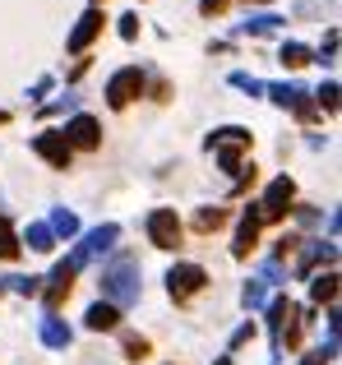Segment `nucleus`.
Wrapping results in <instances>:
<instances>
[{
  "mask_svg": "<svg viewBox=\"0 0 342 365\" xmlns=\"http://www.w3.org/2000/svg\"><path fill=\"white\" fill-rule=\"evenodd\" d=\"M5 120H9V111H0V125H5Z\"/></svg>",
  "mask_w": 342,
  "mask_h": 365,
  "instance_id": "72a5a7b5",
  "label": "nucleus"
},
{
  "mask_svg": "<svg viewBox=\"0 0 342 365\" xmlns=\"http://www.w3.org/2000/svg\"><path fill=\"white\" fill-rule=\"evenodd\" d=\"M74 232H79V217L65 213V208H56L51 213V236H74Z\"/></svg>",
  "mask_w": 342,
  "mask_h": 365,
  "instance_id": "a211bd4d",
  "label": "nucleus"
},
{
  "mask_svg": "<svg viewBox=\"0 0 342 365\" xmlns=\"http://www.w3.org/2000/svg\"><path fill=\"white\" fill-rule=\"evenodd\" d=\"M144 93V74H139V65H130V70H116L111 74V83H107V102L111 107H130V102Z\"/></svg>",
  "mask_w": 342,
  "mask_h": 365,
  "instance_id": "20e7f679",
  "label": "nucleus"
},
{
  "mask_svg": "<svg viewBox=\"0 0 342 365\" xmlns=\"http://www.w3.org/2000/svg\"><path fill=\"white\" fill-rule=\"evenodd\" d=\"M282 65H287V70H301V65H310V46L282 42Z\"/></svg>",
  "mask_w": 342,
  "mask_h": 365,
  "instance_id": "dca6fc26",
  "label": "nucleus"
},
{
  "mask_svg": "<svg viewBox=\"0 0 342 365\" xmlns=\"http://www.w3.org/2000/svg\"><path fill=\"white\" fill-rule=\"evenodd\" d=\"M5 282L14 287L19 296H33V292H37V282H42V277H5Z\"/></svg>",
  "mask_w": 342,
  "mask_h": 365,
  "instance_id": "bb28decb",
  "label": "nucleus"
},
{
  "mask_svg": "<svg viewBox=\"0 0 342 365\" xmlns=\"http://www.w3.org/2000/svg\"><path fill=\"white\" fill-rule=\"evenodd\" d=\"M241 305H245V310H259V305H264V282H259V277L241 287Z\"/></svg>",
  "mask_w": 342,
  "mask_h": 365,
  "instance_id": "412c9836",
  "label": "nucleus"
},
{
  "mask_svg": "<svg viewBox=\"0 0 342 365\" xmlns=\"http://www.w3.org/2000/svg\"><path fill=\"white\" fill-rule=\"evenodd\" d=\"M310 292H315V301H333V296H338V277L333 273L315 277V287H310Z\"/></svg>",
  "mask_w": 342,
  "mask_h": 365,
  "instance_id": "5701e85b",
  "label": "nucleus"
},
{
  "mask_svg": "<svg viewBox=\"0 0 342 365\" xmlns=\"http://www.w3.org/2000/svg\"><path fill=\"white\" fill-rule=\"evenodd\" d=\"M333 56H338V33H328V37H324V51H319V61L333 65Z\"/></svg>",
  "mask_w": 342,
  "mask_h": 365,
  "instance_id": "c756f323",
  "label": "nucleus"
},
{
  "mask_svg": "<svg viewBox=\"0 0 342 365\" xmlns=\"http://www.w3.org/2000/svg\"><path fill=\"white\" fill-rule=\"evenodd\" d=\"M278 24H282L278 14H250V19H245L241 28H245V33H254V37H264V33H273Z\"/></svg>",
  "mask_w": 342,
  "mask_h": 365,
  "instance_id": "f3484780",
  "label": "nucleus"
},
{
  "mask_svg": "<svg viewBox=\"0 0 342 365\" xmlns=\"http://www.w3.org/2000/svg\"><path fill=\"white\" fill-rule=\"evenodd\" d=\"M213 365H232V356H217V361H213Z\"/></svg>",
  "mask_w": 342,
  "mask_h": 365,
  "instance_id": "473e14b6",
  "label": "nucleus"
},
{
  "mask_svg": "<svg viewBox=\"0 0 342 365\" xmlns=\"http://www.w3.org/2000/svg\"><path fill=\"white\" fill-rule=\"evenodd\" d=\"M199 9H204V14H222L227 0H199Z\"/></svg>",
  "mask_w": 342,
  "mask_h": 365,
  "instance_id": "7c9ffc66",
  "label": "nucleus"
},
{
  "mask_svg": "<svg viewBox=\"0 0 342 365\" xmlns=\"http://www.w3.org/2000/svg\"><path fill=\"white\" fill-rule=\"evenodd\" d=\"M245 143H250V130H241V125H222L208 134V148H245Z\"/></svg>",
  "mask_w": 342,
  "mask_h": 365,
  "instance_id": "ddd939ff",
  "label": "nucleus"
},
{
  "mask_svg": "<svg viewBox=\"0 0 342 365\" xmlns=\"http://www.w3.org/2000/svg\"><path fill=\"white\" fill-rule=\"evenodd\" d=\"M24 241H28V250H51V241H56V236H51V227H46V222H33V227H28V236H24Z\"/></svg>",
  "mask_w": 342,
  "mask_h": 365,
  "instance_id": "6ab92c4d",
  "label": "nucleus"
},
{
  "mask_svg": "<svg viewBox=\"0 0 342 365\" xmlns=\"http://www.w3.org/2000/svg\"><path fill=\"white\" fill-rule=\"evenodd\" d=\"M250 333H254V324H245V329H236V338H232V347H241V342H250Z\"/></svg>",
  "mask_w": 342,
  "mask_h": 365,
  "instance_id": "2f4dec72",
  "label": "nucleus"
},
{
  "mask_svg": "<svg viewBox=\"0 0 342 365\" xmlns=\"http://www.w3.org/2000/svg\"><path fill=\"white\" fill-rule=\"evenodd\" d=\"M19 255V236H14V227L0 217V259H14Z\"/></svg>",
  "mask_w": 342,
  "mask_h": 365,
  "instance_id": "aec40b11",
  "label": "nucleus"
},
{
  "mask_svg": "<svg viewBox=\"0 0 342 365\" xmlns=\"http://www.w3.org/2000/svg\"><path fill=\"white\" fill-rule=\"evenodd\" d=\"M259 222H264V217H259V208H245V217H241V227H236V245H232V255L236 259H245V255H250V245H254V236H259Z\"/></svg>",
  "mask_w": 342,
  "mask_h": 365,
  "instance_id": "9d476101",
  "label": "nucleus"
},
{
  "mask_svg": "<svg viewBox=\"0 0 342 365\" xmlns=\"http://www.w3.org/2000/svg\"><path fill=\"white\" fill-rule=\"evenodd\" d=\"M264 93H269V98L273 102H278V107H291V111H296V116H315V107H310V93L306 88H301V83H273V88H264Z\"/></svg>",
  "mask_w": 342,
  "mask_h": 365,
  "instance_id": "6e6552de",
  "label": "nucleus"
},
{
  "mask_svg": "<svg viewBox=\"0 0 342 365\" xmlns=\"http://www.w3.org/2000/svg\"><path fill=\"white\" fill-rule=\"evenodd\" d=\"M65 143H70V148H98L102 143V125L93 116H74L70 125H65Z\"/></svg>",
  "mask_w": 342,
  "mask_h": 365,
  "instance_id": "0eeeda50",
  "label": "nucleus"
},
{
  "mask_svg": "<svg viewBox=\"0 0 342 365\" xmlns=\"http://www.w3.org/2000/svg\"><path fill=\"white\" fill-rule=\"evenodd\" d=\"M33 153H37V158H46V162H51V167H70V143H65V134H56V130H46V134H33Z\"/></svg>",
  "mask_w": 342,
  "mask_h": 365,
  "instance_id": "423d86ee",
  "label": "nucleus"
},
{
  "mask_svg": "<svg viewBox=\"0 0 342 365\" xmlns=\"http://www.w3.org/2000/svg\"><path fill=\"white\" fill-rule=\"evenodd\" d=\"M315 98H319V102H324V107H328V111H338V83H333V79H328V83H324V88H319V93H315Z\"/></svg>",
  "mask_w": 342,
  "mask_h": 365,
  "instance_id": "cd10ccee",
  "label": "nucleus"
},
{
  "mask_svg": "<svg viewBox=\"0 0 342 365\" xmlns=\"http://www.w3.org/2000/svg\"><path fill=\"white\" fill-rule=\"evenodd\" d=\"M204 282H208V273H204L199 264H176V268L167 273V287H171V296H176V301H185V296H195V292H199Z\"/></svg>",
  "mask_w": 342,
  "mask_h": 365,
  "instance_id": "39448f33",
  "label": "nucleus"
},
{
  "mask_svg": "<svg viewBox=\"0 0 342 365\" xmlns=\"http://www.w3.org/2000/svg\"><path fill=\"white\" fill-rule=\"evenodd\" d=\"M42 342L56 347V351H65V347H70V329H65L61 319H42Z\"/></svg>",
  "mask_w": 342,
  "mask_h": 365,
  "instance_id": "2eb2a0df",
  "label": "nucleus"
},
{
  "mask_svg": "<svg viewBox=\"0 0 342 365\" xmlns=\"http://www.w3.org/2000/svg\"><path fill=\"white\" fill-rule=\"evenodd\" d=\"M232 88H241V93H250V98H254V93H264V88H269V83L250 79V74H232Z\"/></svg>",
  "mask_w": 342,
  "mask_h": 365,
  "instance_id": "393cba45",
  "label": "nucleus"
},
{
  "mask_svg": "<svg viewBox=\"0 0 342 365\" xmlns=\"http://www.w3.org/2000/svg\"><path fill=\"white\" fill-rule=\"evenodd\" d=\"M139 33V19L135 14H120V37H125V42H130V37H135Z\"/></svg>",
  "mask_w": 342,
  "mask_h": 365,
  "instance_id": "c85d7f7f",
  "label": "nucleus"
},
{
  "mask_svg": "<svg viewBox=\"0 0 342 365\" xmlns=\"http://www.w3.org/2000/svg\"><path fill=\"white\" fill-rule=\"evenodd\" d=\"M144 232H148V241H153L157 250H176L180 245V217H176V208H153V213L144 217Z\"/></svg>",
  "mask_w": 342,
  "mask_h": 365,
  "instance_id": "f03ea898",
  "label": "nucleus"
},
{
  "mask_svg": "<svg viewBox=\"0 0 342 365\" xmlns=\"http://www.w3.org/2000/svg\"><path fill=\"white\" fill-rule=\"evenodd\" d=\"M83 324L98 329V333H107V329H116V324H120V310H111L107 301H98V305H88V319H83Z\"/></svg>",
  "mask_w": 342,
  "mask_h": 365,
  "instance_id": "4468645a",
  "label": "nucleus"
},
{
  "mask_svg": "<svg viewBox=\"0 0 342 365\" xmlns=\"http://www.w3.org/2000/svg\"><path fill=\"white\" fill-rule=\"evenodd\" d=\"M102 296H107L111 310H130L139 301V264L130 255H116L102 268Z\"/></svg>",
  "mask_w": 342,
  "mask_h": 365,
  "instance_id": "f257e3e1",
  "label": "nucleus"
},
{
  "mask_svg": "<svg viewBox=\"0 0 342 365\" xmlns=\"http://www.w3.org/2000/svg\"><path fill=\"white\" fill-rule=\"evenodd\" d=\"M98 33H102V9H88V14H83L79 24H74V33H70V42H65V46H70V51L79 56V51H83V46H88Z\"/></svg>",
  "mask_w": 342,
  "mask_h": 365,
  "instance_id": "9b49d317",
  "label": "nucleus"
},
{
  "mask_svg": "<svg viewBox=\"0 0 342 365\" xmlns=\"http://www.w3.org/2000/svg\"><path fill=\"white\" fill-rule=\"evenodd\" d=\"M217 162L222 171H241V148H217Z\"/></svg>",
  "mask_w": 342,
  "mask_h": 365,
  "instance_id": "a878e982",
  "label": "nucleus"
},
{
  "mask_svg": "<svg viewBox=\"0 0 342 365\" xmlns=\"http://www.w3.org/2000/svg\"><path fill=\"white\" fill-rule=\"evenodd\" d=\"M291 199H296V185H291V176H278L269 190H264V199L254 208H259V217H269V222H278V217H287Z\"/></svg>",
  "mask_w": 342,
  "mask_h": 365,
  "instance_id": "7ed1b4c3",
  "label": "nucleus"
},
{
  "mask_svg": "<svg viewBox=\"0 0 342 365\" xmlns=\"http://www.w3.org/2000/svg\"><path fill=\"white\" fill-rule=\"evenodd\" d=\"M222 208H199V217H195V227L199 232H217V227H222Z\"/></svg>",
  "mask_w": 342,
  "mask_h": 365,
  "instance_id": "4be33fe9",
  "label": "nucleus"
},
{
  "mask_svg": "<svg viewBox=\"0 0 342 365\" xmlns=\"http://www.w3.org/2000/svg\"><path fill=\"white\" fill-rule=\"evenodd\" d=\"M287 319H296V305L287 301V296H278V301L269 305V329H273V342L282 347V329H287Z\"/></svg>",
  "mask_w": 342,
  "mask_h": 365,
  "instance_id": "f8f14e48",
  "label": "nucleus"
},
{
  "mask_svg": "<svg viewBox=\"0 0 342 365\" xmlns=\"http://www.w3.org/2000/svg\"><path fill=\"white\" fill-rule=\"evenodd\" d=\"M125 356H130V361L148 356V338H139V333H125Z\"/></svg>",
  "mask_w": 342,
  "mask_h": 365,
  "instance_id": "b1692460",
  "label": "nucleus"
},
{
  "mask_svg": "<svg viewBox=\"0 0 342 365\" xmlns=\"http://www.w3.org/2000/svg\"><path fill=\"white\" fill-rule=\"evenodd\" d=\"M116 236H120V227L116 222H102V227H93L88 236H83V245H74L83 259H93V255H107L111 245H116Z\"/></svg>",
  "mask_w": 342,
  "mask_h": 365,
  "instance_id": "1a4fd4ad",
  "label": "nucleus"
}]
</instances>
